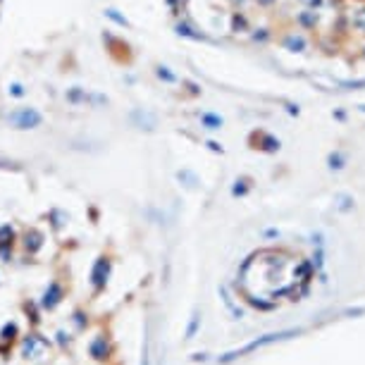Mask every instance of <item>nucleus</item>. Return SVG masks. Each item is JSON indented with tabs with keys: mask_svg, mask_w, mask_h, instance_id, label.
Listing matches in <instances>:
<instances>
[{
	"mask_svg": "<svg viewBox=\"0 0 365 365\" xmlns=\"http://www.w3.org/2000/svg\"><path fill=\"white\" fill-rule=\"evenodd\" d=\"M50 349H53V341L48 337H43L38 330H31L29 334H24L19 344L22 358L31 360V363H43L50 356Z\"/></svg>",
	"mask_w": 365,
	"mask_h": 365,
	"instance_id": "obj_1",
	"label": "nucleus"
},
{
	"mask_svg": "<svg viewBox=\"0 0 365 365\" xmlns=\"http://www.w3.org/2000/svg\"><path fill=\"white\" fill-rule=\"evenodd\" d=\"M110 275H112V258L110 255H98L93 265H91V272H89V287H91V296L98 298L108 289V282H110Z\"/></svg>",
	"mask_w": 365,
	"mask_h": 365,
	"instance_id": "obj_2",
	"label": "nucleus"
},
{
	"mask_svg": "<svg viewBox=\"0 0 365 365\" xmlns=\"http://www.w3.org/2000/svg\"><path fill=\"white\" fill-rule=\"evenodd\" d=\"M115 356V341L110 339L108 332H98L96 337L89 341V358L93 363H110V358Z\"/></svg>",
	"mask_w": 365,
	"mask_h": 365,
	"instance_id": "obj_3",
	"label": "nucleus"
},
{
	"mask_svg": "<svg viewBox=\"0 0 365 365\" xmlns=\"http://www.w3.org/2000/svg\"><path fill=\"white\" fill-rule=\"evenodd\" d=\"M65 296H67L65 284H62L60 279H53V282H48V287L43 289V294L38 296V301H36V303H38L41 313H53V310H57L62 306Z\"/></svg>",
	"mask_w": 365,
	"mask_h": 365,
	"instance_id": "obj_4",
	"label": "nucleus"
},
{
	"mask_svg": "<svg viewBox=\"0 0 365 365\" xmlns=\"http://www.w3.org/2000/svg\"><path fill=\"white\" fill-rule=\"evenodd\" d=\"M291 334H298V330L277 332V334H268V337L253 339V341H248V344H246V346H241V349H236V351H229L227 356H222V358H220V363H229V360H234V358H241V356H246V353L255 351V349H260V346H268V344H272V341H279V339H287V337H291Z\"/></svg>",
	"mask_w": 365,
	"mask_h": 365,
	"instance_id": "obj_5",
	"label": "nucleus"
},
{
	"mask_svg": "<svg viewBox=\"0 0 365 365\" xmlns=\"http://www.w3.org/2000/svg\"><path fill=\"white\" fill-rule=\"evenodd\" d=\"M17 244H19L22 251H24L29 258H36V255L43 251V246H46V234H43L38 227H27L19 234V241Z\"/></svg>",
	"mask_w": 365,
	"mask_h": 365,
	"instance_id": "obj_6",
	"label": "nucleus"
},
{
	"mask_svg": "<svg viewBox=\"0 0 365 365\" xmlns=\"http://www.w3.org/2000/svg\"><path fill=\"white\" fill-rule=\"evenodd\" d=\"M10 122H12L17 129H34V127L41 124V115L36 110H31V108H22V110H17L14 115H10Z\"/></svg>",
	"mask_w": 365,
	"mask_h": 365,
	"instance_id": "obj_7",
	"label": "nucleus"
},
{
	"mask_svg": "<svg viewBox=\"0 0 365 365\" xmlns=\"http://www.w3.org/2000/svg\"><path fill=\"white\" fill-rule=\"evenodd\" d=\"M17 339H19V325L14 320H10V322H5L0 327V351H7Z\"/></svg>",
	"mask_w": 365,
	"mask_h": 365,
	"instance_id": "obj_8",
	"label": "nucleus"
},
{
	"mask_svg": "<svg viewBox=\"0 0 365 365\" xmlns=\"http://www.w3.org/2000/svg\"><path fill=\"white\" fill-rule=\"evenodd\" d=\"M69 322H72V327H74L76 334H82V332L89 330L91 325V315L86 308H74L72 310V315H69Z\"/></svg>",
	"mask_w": 365,
	"mask_h": 365,
	"instance_id": "obj_9",
	"label": "nucleus"
},
{
	"mask_svg": "<svg viewBox=\"0 0 365 365\" xmlns=\"http://www.w3.org/2000/svg\"><path fill=\"white\" fill-rule=\"evenodd\" d=\"M48 225H50V229H53L55 234H62V232L67 229V225H69V215L55 208V210H50L48 213Z\"/></svg>",
	"mask_w": 365,
	"mask_h": 365,
	"instance_id": "obj_10",
	"label": "nucleus"
},
{
	"mask_svg": "<svg viewBox=\"0 0 365 365\" xmlns=\"http://www.w3.org/2000/svg\"><path fill=\"white\" fill-rule=\"evenodd\" d=\"M19 241V234H17V229L5 222V225H0V246H17Z\"/></svg>",
	"mask_w": 365,
	"mask_h": 365,
	"instance_id": "obj_11",
	"label": "nucleus"
},
{
	"mask_svg": "<svg viewBox=\"0 0 365 365\" xmlns=\"http://www.w3.org/2000/svg\"><path fill=\"white\" fill-rule=\"evenodd\" d=\"M55 346L60 349V351H69L72 349V344H74V332H69V330H65V327H60V330L55 332Z\"/></svg>",
	"mask_w": 365,
	"mask_h": 365,
	"instance_id": "obj_12",
	"label": "nucleus"
},
{
	"mask_svg": "<svg viewBox=\"0 0 365 365\" xmlns=\"http://www.w3.org/2000/svg\"><path fill=\"white\" fill-rule=\"evenodd\" d=\"M24 313H27V320L29 322H31V327H38V325H41V308H38V303H36V301H27V303H24Z\"/></svg>",
	"mask_w": 365,
	"mask_h": 365,
	"instance_id": "obj_13",
	"label": "nucleus"
},
{
	"mask_svg": "<svg viewBox=\"0 0 365 365\" xmlns=\"http://www.w3.org/2000/svg\"><path fill=\"white\" fill-rule=\"evenodd\" d=\"M198 327H200V313L196 310V313L191 315V320H189V327H186V339H193V337H196Z\"/></svg>",
	"mask_w": 365,
	"mask_h": 365,
	"instance_id": "obj_14",
	"label": "nucleus"
},
{
	"mask_svg": "<svg viewBox=\"0 0 365 365\" xmlns=\"http://www.w3.org/2000/svg\"><path fill=\"white\" fill-rule=\"evenodd\" d=\"M12 260H14V246H0V262L10 265Z\"/></svg>",
	"mask_w": 365,
	"mask_h": 365,
	"instance_id": "obj_15",
	"label": "nucleus"
},
{
	"mask_svg": "<svg viewBox=\"0 0 365 365\" xmlns=\"http://www.w3.org/2000/svg\"><path fill=\"white\" fill-rule=\"evenodd\" d=\"M203 124H206L208 129H220L222 119L217 117V115H203Z\"/></svg>",
	"mask_w": 365,
	"mask_h": 365,
	"instance_id": "obj_16",
	"label": "nucleus"
},
{
	"mask_svg": "<svg viewBox=\"0 0 365 365\" xmlns=\"http://www.w3.org/2000/svg\"><path fill=\"white\" fill-rule=\"evenodd\" d=\"M246 191H248V179H236V184H234V189H232V193H234V196H244Z\"/></svg>",
	"mask_w": 365,
	"mask_h": 365,
	"instance_id": "obj_17",
	"label": "nucleus"
},
{
	"mask_svg": "<svg viewBox=\"0 0 365 365\" xmlns=\"http://www.w3.org/2000/svg\"><path fill=\"white\" fill-rule=\"evenodd\" d=\"M330 167H334V170L344 167V158H341L339 153H332V155H330Z\"/></svg>",
	"mask_w": 365,
	"mask_h": 365,
	"instance_id": "obj_18",
	"label": "nucleus"
},
{
	"mask_svg": "<svg viewBox=\"0 0 365 365\" xmlns=\"http://www.w3.org/2000/svg\"><path fill=\"white\" fill-rule=\"evenodd\" d=\"M287 43H289L291 48H298V50H303V46H306V43H303V38H289Z\"/></svg>",
	"mask_w": 365,
	"mask_h": 365,
	"instance_id": "obj_19",
	"label": "nucleus"
},
{
	"mask_svg": "<svg viewBox=\"0 0 365 365\" xmlns=\"http://www.w3.org/2000/svg\"><path fill=\"white\" fill-rule=\"evenodd\" d=\"M341 86H349V89H360V86H365V79H360V82H341Z\"/></svg>",
	"mask_w": 365,
	"mask_h": 365,
	"instance_id": "obj_20",
	"label": "nucleus"
},
{
	"mask_svg": "<svg viewBox=\"0 0 365 365\" xmlns=\"http://www.w3.org/2000/svg\"><path fill=\"white\" fill-rule=\"evenodd\" d=\"M339 200H341V210H349V203H351V198H349V196H339Z\"/></svg>",
	"mask_w": 365,
	"mask_h": 365,
	"instance_id": "obj_21",
	"label": "nucleus"
},
{
	"mask_svg": "<svg viewBox=\"0 0 365 365\" xmlns=\"http://www.w3.org/2000/svg\"><path fill=\"white\" fill-rule=\"evenodd\" d=\"M358 27H360V29H363V31H365V10H363V12L358 14Z\"/></svg>",
	"mask_w": 365,
	"mask_h": 365,
	"instance_id": "obj_22",
	"label": "nucleus"
}]
</instances>
